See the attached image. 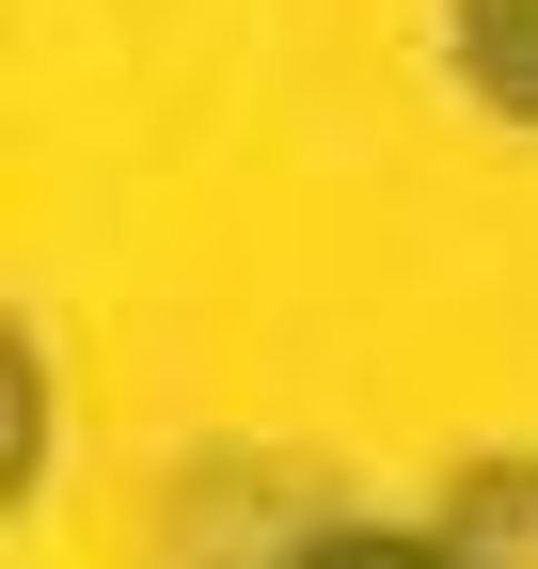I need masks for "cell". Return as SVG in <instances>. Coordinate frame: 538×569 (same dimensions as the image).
Instances as JSON below:
<instances>
[{
	"label": "cell",
	"mask_w": 538,
	"mask_h": 569,
	"mask_svg": "<svg viewBox=\"0 0 538 569\" xmlns=\"http://www.w3.org/2000/svg\"><path fill=\"white\" fill-rule=\"evenodd\" d=\"M412 538H428V569H538V459H476Z\"/></svg>",
	"instance_id": "obj_1"
},
{
	"label": "cell",
	"mask_w": 538,
	"mask_h": 569,
	"mask_svg": "<svg viewBox=\"0 0 538 569\" xmlns=\"http://www.w3.org/2000/svg\"><path fill=\"white\" fill-rule=\"evenodd\" d=\"M444 63H459V96L491 127L538 142V0H444Z\"/></svg>",
	"instance_id": "obj_2"
}]
</instances>
